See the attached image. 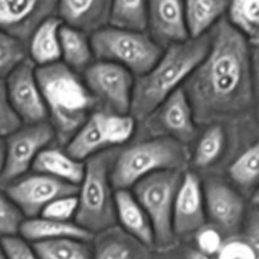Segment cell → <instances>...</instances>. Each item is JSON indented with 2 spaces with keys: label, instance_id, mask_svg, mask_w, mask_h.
I'll return each mask as SVG.
<instances>
[{
  "label": "cell",
  "instance_id": "8992f818",
  "mask_svg": "<svg viewBox=\"0 0 259 259\" xmlns=\"http://www.w3.org/2000/svg\"><path fill=\"white\" fill-rule=\"evenodd\" d=\"M95 57L118 63L136 76H143L154 67L163 48L147 32L108 27L91 34Z\"/></svg>",
  "mask_w": 259,
  "mask_h": 259
},
{
  "label": "cell",
  "instance_id": "4fadbf2b",
  "mask_svg": "<svg viewBox=\"0 0 259 259\" xmlns=\"http://www.w3.org/2000/svg\"><path fill=\"white\" fill-rule=\"evenodd\" d=\"M146 121L156 137H169L189 146L196 138V119L184 88L172 94Z\"/></svg>",
  "mask_w": 259,
  "mask_h": 259
},
{
  "label": "cell",
  "instance_id": "d6986e66",
  "mask_svg": "<svg viewBox=\"0 0 259 259\" xmlns=\"http://www.w3.org/2000/svg\"><path fill=\"white\" fill-rule=\"evenodd\" d=\"M116 223L119 227L149 248H154V230L151 219L131 190L115 191Z\"/></svg>",
  "mask_w": 259,
  "mask_h": 259
},
{
  "label": "cell",
  "instance_id": "2e32d148",
  "mask_svg": "<svg viewBox=\"0 0 259 259\" xmlns=\"http://www.w3.org/2000/svg\"><path fill=\"white\" fill-rule=\"evenodd\" d=\"M147 33L162 48L189 40L185 0H148Z\"/></svg>",
  "mask_w": 259,
  "mask_h": 259
},
{
  "label": "cell",
  "instance_id": "7c38bea8",
  "mask_svg": "<svg viewBox=\"0 0 259 259\" xmlns=\"http://www.w3.org/2000/svg\"><path fill=\"white\" fill-rule=\"evenodd\" d=\"M204 194L210 224L227 237L239 234L248 214L242 195L219 177H209L204 182Z\"/></svg>",
  "mask_w": 259,
  "mask_h": 259
},
{
  "label": "cell",
  "instance_id": "4dcf8cb0",
  "mask_svg": "<svg viewBox=\"0 0 259 259\" xmlns=\"http://www.w3.org/2000/svg\"><path fill=\"white\" fill-rule=\"evenodd\" d=\"M27 60V43L0 30V80H7Z\"/></svg>",
  "mask_w": 259,
  "mask_h": 259
},
{
  "label": "cell",
  "instance_id": "d6a6232c",
  "mask_svg": "<svg viewBox=\"0 0 259 259\" xmlns=\"http://www.w3.org/2000/svg\"><path fill=\"white\" fill-rule=\"evenodd\" d=\"M227 238V235L222 230L218 229L215 225L206 224L195 234L196 249L204 254L209 255V257L215 258L219 250L222 249Z\"/></svg>",
  "mask_w": 259,
  "mask_h": 259
},
{
  "label": "cell",
  "instance_id": "8d00e7d4",
  "mask_svg": "<svg viewBox=\"0 0 259 259\" xmlns=\"http://www.w3.org/2000/svg\"><path fill=\"white\" fill-rule=\"evenodd\" d=\"M2 244L7 259H39L32 244L20 237L5 238L2 239Z\"/></svg>",
  "mask_w": 259,
  "mask_h": 259
},
{
  "label": "cell",
  "instance_id": "3957f363",
  "mask_svg": "<svg viewBox=\"0 0 259 259\" xmlns=\"http://www.w3.org/2000/svg\"><path fill=\"white\" fill-rule=\"evenodd\" d=\"M37 78L56 139L66 146L98 108L81 73L61 62L37 67Z\"/></svg>",
  "mask_w": 259,
  "mask_h": 259
},
{
  "label": "cell",
  "instance_id": "7402d4cb",
  "mask_svg": "<svg viewBox=\"0 0 259 259\" xmlns=\"http://www.w3.org/2000/svg\"><path fill=\"white\" fill-rule=\"evenodd\" d=\"M19 235L30 244L65 238H75L91 242L95 237L76 222H57L43 217L25 219L20 228Z\"/></svg>",
  "mask_w": 259,
  "mask_h": 259
},
{
  "label": "cell",
  "instance_id": "5bb4252c",
  "mask_svg": "<svg viewBox=\"0 0 259 259\" xmlns=\"http://www.w3.org/2000/svg\"><path fill=\"white\" fill-rule=\"evenodd\" d=\"M204 184L195 172H184L174 207V230L177 238L195 235L207 224Z\"/></svg>",
  "mask_w": 259,
  "mask_h": 259
},
{
  "label": "cell",
  "instance_id": "b9f144b4",
  "mask_svg": "<svg viewBox=\"0 0 259 259\" xmlns=\"http://www.w3.org/2000/svg\"><path fill=\"white\" fill-rule=\"evenodd\" d=\"M0 259H7L4 253V248H3V244H2V240H0Z\"/></svg>",
  "mask_w": 259,
  "mask_h": 259
},
{
  "label": "cell",
  "instance_id": "ac0fdd59",
  "mask_svg": "<svg viewBox=\"0 0 259 259\" xmlns=\"http://www.w3.org/2000/svg\"><path fill=\"white\" fill-rule=\"evenodd\" d=\"M111 0H58L57 17L65 25L94 34L110 24Z\"/></svg>",
  "mask_w": 259,
  "mask_h": 259
},
{
  "label": "cell",
  "instance_id": "74e56055",
  "mask_svg": "<svg viewBox=\"0 0 259 259\" xmlns=\"http://www.w3.org/2000/svg\"><path fill=\"white\" fill-rule=\"evenodd\" d=\"M242 230L243 235L247 238L254 250L255 259H259V207L253 206V209L248 211Z\"/></svg>",
  "mask_w": 259,
  "mask_h": 259
},
{
  "label": "cell",
  "instance_id": "9c48e42d",
  "mask_svg": "<svg viewBox=\"0 0 259 259\" xmlns=\"http://www.w3.org/2000/svg\"><path fill=\"white\" fill-rule=\"evenodd\" d=\"M56 139L50 121L22 125L5 139V164L0 176V187L8 186L25 176L33 168L40 152Z\"/></svg>",
  "mask_w": 259,
  "mask_h": 259
},
{
  "label": "cell",
  "instance_id": "ab89813d",
  "mask_svg": "<svg viewBox=\"0 0 259 259\" xmlns=\"http://www.w3.org/2000/svg\"><path fill=\"white\" fill-rule=\"evenodd\" d=\"M5 164V139H3L0 137V176L3 174V169H4Z\"/></svg>",
  "mask_w": 259,
  "mask_h": 259
},
{
  "label": "cell",
  "instance_id": "f35d334b",
  "mask_svg": "<svg viewBox=\"0 0 259 259\" xmlns=\"http://www.w3.org/2000/svg\"><path fill=\"white\" fill-rule=\"evenodd\" d=\"M185 259H215L212 257H209V255L204 254V253L199 252V250L195 248V249H190L189 252L185 255Z\"/></svg>",
  "mask_w": 259,
  "mask_h": 259
},
{
  "label": "cell",
  "instance_id": "d590c367",
  "mask_svg": "<svg viewBox=\"0 0 259 259\" xmlns=\"http://www.w3.org/2000/svg\"><path fill=\"white\" fill-rule=\"evenodd\" d=\"M22 125L8 99L5 80H0V137L10 136Z\"/></svg>",
  "mask_w": 259,
  "mask_h": 259
},
{
  "label": "cell",
  "instance_id": "6da1fadb",
  "mask_svg": "<svg viewBox=\"0 0 259 259\" xmlns=\"http://www.w3.org/2000/svg\"><path fill=\"white\" fill-rule=\"evenodd\" d=\"M249 46L227 18L210 32L209 52L184 85L196 123L217 124L240 115L253 105Z\"/></svg>",
  "mask_w": 259,
  "mask_h": 259
},
{
  "label": "cell",
  "instance_id": "9a60e30c",
  "mask_svg": "<svg viewBox=\"0 0 259 259\" xmlns=\"http://www.w3.org/2000/svg\"><path fill=\"white\" fill-rule=\"evenodd\" d=\"M58 0H0V30L27 43L46 19L55 17Z\"/></svg>",
  "mask_w": 259,
  "mask_h": 259
},
{
  "label": "cell",
  "instance_id": "cb8c5ba5",
  "mask_svg": "<svg viewBox=\"0 0 259 259\" xmlns=\"http://www.w3.org/2000/svg\"><path fill=\"white\" fill-rule=\"evenodd\" d=\"M229 0H185L190 38H200L214 29L228 13Z\"/></svg>",
  "mask_w": 259,
  "mask_h": 259
},
{
  "label": "cell",
  "instance_id": "d4e9b609",
  "mask_svg": "<svg viewBox=\"0 0 259 259\" xmlns=\"http://www.w3.org/2000/svg\"><path fill=\"white\" fill-rule=\"evenodd\" d=\"M91 38L81 30L68 25L61 28V60L67 67L83 73L95 62Z\"/></svg>",
  "mask_w": 259,
  "mask_h": 259
},
{
  "label": "cell",
  "instance_id": "f546056e",
  "mask_svg": "<svg viewBox=\"0 0 259 259\" xmlns=\"http://www.w3.org/2000/svg\"><path fill=\"white\" fill-rule=\"evenodd\" d=\"M230 180L242 189H249L259 182V141L248 147L230 163Z\"/></svg>",
  "mask_w": 259,
  "mask_h": 259
},
{
  "label": "cell",
  "instance_id": "277c9868",
  "mask_svg": "<svg viewBox=\"0 0 259 259\" xmlns=\"http://www.w3.org/2000/svg\"><path fill=\"white\" fill-rule=\"evenodd\" d=\"M190 159L187 146L169 137H154L118 151L111 168V182L115 191L131 190L158 172H185Z\"/></svg>",
  "mask_w": 259,
  "mask_h": 259
},
{
  "label": "cell",
  "instance_id": "44dd1931",
  "mask_svg": "<svg viewBox=\"0 0 259 259\" xmlns=\"http://www.w3.org/2000/svg\"><path fill=\"white\" fill-rule=\"evenodd\" d=\"M58 17L46 19L27 42L28 58L38 67L61 62V28Z\"/></svg>",
  "mask_w": 259,
  "mask_h": 259
},
{
  "label": "cell",
  "instance_id": "83f0119b",
  "mask_svg": "<svg viewBox=\"0 0 259 259\" xmlns=\"http://www.w3.org/2000/svg\"><path fill=\"white\" fill-rule=\"evenodd\" d=\"M32 247L39 259H93L94 257V247L90 240L75 238L34 243Z\"/></svg>",
  "mask_w": 259,
  "mask_h": 259
},
{
  "label": "cell",
  "instance_id": "1f68e13d",
  "mask_svg": "<svg viewBox=\"0 0 259 259\" xmlns=\"http://www.w3.org/2000/svg\"><path fill=\"white\" fill-rule=\"evenodd\" d=\"M25 217L15 202L0 187V240L18 237Z\"/></svg>",
  "mask_w": 259,
  "mask_h": 259
},
{
  "label": "cell",
  "instance_id": "ffe728a7",
  "mask_svg": "<svg viewBox=\"0 0 259 259\" xmlns=\"http://www.w3.org/2000/svg\"><path fill=\"white\" fill-rule=\"evenodd\" d=\"M93 259H151V249L120 227H113L94 237Z\"/></svg>",
  "mask_w": 259,
  "mask_h": 259
},
{
  "label": "cell",
  "instance_id": "ba28073f",
  "mask_svg": "<svg viewBox=\"0 0 259 259\" xmlns=\"http://www.w3.org/2000/svg\"><path fill=\"white\" fill-rule=\"evenodd\" d=\"M82 77L100 110L131 114L136 80L129 70L109 61H95Z\"/></svg>",
  "mask_w": 259,
  "mask_h": 259
},
{
  "label": "cell",
  "instance_id": "52a82bcc",
  "mask_svg": "<svg viewBox=\"0 0 259 259\" xmlns=\"http://www.w3.org/2000/svg\"><path fill=\"white\" fill-rule=\"evenodd\" d=\"M182 176V171L158 172L133 187L134 196L153 225L154 247L159 250H169L177 242L174 230V207Z\"/></svg>",
  "mask_w": 259,
  "mask_h": 259
},
{
  "label": "cell",
  "instance_id": "f1b7e54d",
  "mask_svg": "<svg viewBox=\"0 0 259 259\" xmlns=\"http://www.w3.org/2000/svg\"><path fill=\"white\" fill-rule=\"evenodd\" d=\"M148 0H111L110 24L121 29L147 32Z\"/></svg>",
  "mask_w": 259,
  "mask_h": 259
},
{
  "label": "cell",
  "instance_id": "60d3db41",
  "mask_svg": "<svg viewBox=\"0 0 259 259\" xmlns=\"http://www.w3.org/2000/svg\"><path fill=\"white\" fill-rule=\"evenodd\" d=\"M252 204H253V206L259 207V186L257 187V189H255V191L253 192Z\"/></svg>",
  "mask_w": 259,
  "mask_h": 259
},
{
  "label": "cell",
  "instance_id": "484cf974",
  "mask_svg": "<svg viewBox=\"0 0 259 259\" xmlns=\"http://www.w3.org/2000/svg\"><path fill=\"white\" fill-rule=\"evenodd\" d=\"M227 148V133L219 123L211 124L197 139L192 153V164L197 169H207L222 158Z\"/></svg>",
  "mask_w": 259,
  "mask_h": 259
},
{
  "label": "cell",
  "instance_id": "4316f807",
  "mask_svg": "<svg viewBox=\"0 0 259 259\" xmlns=\"http://www.w3.org/2000/svg\"><path fill=\"white\" fill-rule=\"evenodd\" d=\"M228 20L252 46H259V0H229Z\"/></svg>",
  "mask_w": 259,
  "mask_h": 259
},
{
  "label": "cell",
  "instance_id": "e0dca14e",
  "mask_svg": "<svg viewBox=\"0 0 259 259\" xmlns=\"http://www.w3.org/2000/svg\"><path fill=\"white\" fill-rule=\"evenodd\" d=\"M118 147L109 111L95 110L66 144V151L81 162Z\"/></svg>",
  "mask_w": 259,
  "mask_h": 259
},
{
  "label": "cell",
  "instance_id": "7bdbcfd3",
  "mask_svg": "<svg viewBox=\"0 0 259 259\" xmlns=\"http://www.w3.org/2000/svg\"><path fill=\"white\" fill-rule=\"evenodd\" d=\"M257 118H258V121H259V105H258V108H257Z\"/></svg>",
  "mask_w": 259,
  "mask_h": 259
},
{
  "label": "cell",
  "instance_id": "603a6c76",
  "mask_svg": "<svg viewBox=\"0 0 259 259\" xmlns=\"http://www.w3.org/2000/svg\"><path fill=\"white\" fill-rule=\"evenodd\" d=\"M85 162L73 158L66 149L63 151L50 146L40 152L32 169L78 187L85 175Z\"/></svg>",
  "mask_w": 259,
  "mask_h": 259
},
{
  "label": "cell",
  "instance_id": "836d02e7",
  "mask_svg": "<svg viewBox=\"0 0 259 259\" xmlns=\"http://www.w3.org/2000/svg\"><path fill=\"white\" fill-rule=\"evenodd\" d=\"M78 210V199L77 194L68 195V196L60 197L51 202L40 217L47 219L57 220V222H75L76 214Z\"/></svg>",
  "mask_w": 259,
  "mask_h": 259
},
{
  "label": "cell",
  "instance_id": "30bf717a",
  "mask_svg": "<svg viewBox=\"0 0 259 259\" xmlns=\"http://www.w3.org/2000/svg\"><path fill=\"white\" fill-rule=\"evenodd\" d=\"M3 189L19 207L25 219L40 217L51 202L60 197L76 195L78 191L77 186L38 172L25 175Z\"/></svg>",
  "mask_w": 259,
  "mask_h": 259
},
{
  "label": "cell",
  "instance_id": "8fae6325",
  "mask_svg": "<svg viewBox=\"0 0 259 259\" xmlns=\"http://www.w3.org/2000/svg\"><path fill=\"white\" fill-rule=\"evenodd\" d=\"M9 103L24 125L48 121V110L37 78V67L28 58L5 80Z\"/></svg>",
  "mask_w": 259,
  "mask_h": 259
},
{
  "label": "cell",
  "instance_id": "7a4b0ae2",
  "mask_svg": "<svg viewBox=\"0 0 259 259\" xmlns=\"http://www.w3.org/2000/svg\"><path fill=\"white\" fill-rule=\"evenodd\" d=\"M210 48V33L172 45L149 72L136 80L131 114L146 121L169 96L184 88Z\"/></svg>",
  "mask_w": 259,
  "mask_h": 259
},
{
  "label": "cell",
  "instance_id": "e575fe53",
  "mask_svg": "<svg viewBox=\"0 0 259 259\" xmlns=\"http://www.w3.org/2000/svg\"><path fill=\"white\" fill-rule=\"evenodd\" d=\"M215 259H255L254 250L243 234L228 237Z\"/></svg>",
  "mask_w": 259,
  "mask_h": 259
},
{
  "label": "cell",
  "instance_id": "5b68a950",
  "mask_svg": "<svg viewBox=\"0 0 259 259\" xmlns=\"http://www.w3.org/2000/svg\"><path fill=\"white\" fill-rule=\"evenodd\" d=\"M116 154V149H108L85 162V175L77 191L78 210L75 222L93 235L116 225L115 191L111 182Z\"/></svg>",
  "mask_w": 259,
  "mask_h": 259
}]
</instances>
